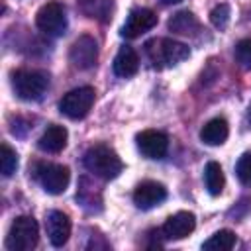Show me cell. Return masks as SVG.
<instances>
[{"label":"cell","mask_w":251,"mask_h":251,"mask_svg":"<svg viewBox=\"0 0 251 251\" xmlns=\"http://www.w3.org/2000/svg\"><path fill=\"white\" fill-rule=\"evenodd\" d=\"M235 241H237V237L231 229H220L210 239H206L202 243V249H206V251H229L235 245Z\"/></svg>","instance_id":"ffe728a7"},{"label":"cell","mask_w":251,"mask_h":251,"mask_svg":"<svg viewBox=\"0 0 251 251\" xmlns=\"http://www.w3.org/2000/svg\"><path fill=\"white\" fill-rule=\"evenodd\" d=\"M67 139H69V133L63 126H57V124H51L47 126V129L41 133L39 141H37V147L45 153H59L65 149L67 145Z\"/></svg>","instance_id":"5bb4252c"},{"label":"cell","mask_w":251,"mask_h":251,"mask_svg":"<svg viewBox=\"0 0 251 251\" xmlns=\"http://www.w3.org/2000/svg\"><path fill=\"white\" fill-rule=\"evenodd\" d=\"M80 12L96 22H110L112 18V10H114V2L112 0H76Z\"/></svg>","instance_id":"e0dca14e"},{"label":"cell","mask_w":251,"mask_h":251,"mask_svg":"<svg viewBox=\"0 0 251 251\" xmlns=\"http://www.w3.org/2000/svg\"><path fill=\"white\" fill-rule=\"evenodd\" d=\"M139 69V57L137 53L129 47V45H124L120 47L116 59H114V73L122 78H127V76H133Z\"/></svg>","instance_id":"2e32d148"},{"label":"cell","mask_w":251,"mask_h":251,"mask_svg":"<svg viewBox=\"0 0 251 251\" xmlns=\"http://www.w3.org/2000/svg\"><path fill=\"white\" fill-rule=\"evenodd\" d=\"M194 227H196V216L192 212H176L165 220L161 233L165 239L176 241V239L188 237L194 231Z\"/></svg>","instance_id":"8fae6325"},{"label":"cell","mask_w":251,"mask_h":251,"mask_svg":"<svg viewBox=\"0 0 251 251\" xmlns=\"http://www.w3.org/2000/svg\"><path fill=\"white\" fill-rule=\"evenodd\" d=\"M235 173L241 184L251 186V153H243L235 165Z\"/></svg>","instance_id":"7402d4cb"},{"label":"cell","mask_w":251,"mask_h":251,"mask_svg":"<svg viewBox=\"0 0 251 251\" xmlns=\"http://www.w3.org/2000/svg\"><path fill=\"white\" fill-rule=\"evenodd\" d=\"M35 25L45 35H51V37L63 35L67 29V14H65L63 4H59V2L43 4L35 14Z\"/></svg>","instance_id":"52a82bcc"},{"label":"cell","mask_w":251,"mask_h":251,"mask_svg":"<svg viewBox=\"0 0 251 251\" xmlns=\"http://www.w3.org/2000/svg\"><path fill=\"white\" fill-rule=\"evenodd\" d=\"M235 59L243 69H251V39H241L235 45Z\"/></svg>","instance_id":"cb8c5ba5"},{"label":"cell","mask_w":251,"mask_h":251,"mask_svg":"<svg viewBox=\"0 0 251 251\" xmlns=\"http://www.w3.org/2000/svg\"><path fill=\"white\" fill-rule=\"evenodd\" d=\"M204 182H206V188L212 196H220L224 192V186H226V176H224V171L220 167V163L216 161H210L204 169Z\"/></svg>","instance_id":"d6986e66"},{"label":"cell","mask_w":251,"mask_h":251,"mask_svg":"<svg viewBox=\"0 0 251 251\" xmlns=\"http://www.w3.org/2000/svg\"><path fill=\"white\" fill-rule=\"evenodd\" d=\"M227 135H229V126H227L226 118H212L200 129V139L206 145H222V143H226Z\"/></svg>","instance_id":"9a60e30c"},{"label":"cell","mask_w":251,"mask_h":251,"mask_svg":"<svg viewBox=\"0 0 251 251\" xmlns=\"http://www.w3.org/2000/svg\"><path fill=\"white\" fill-rule=\"evenodd\" d=\"M39 241V227L31 216H18L6 235V247L10 251H31Z\"/></svg>","instance_id":"277c9868"},{"label":"cell","mask_w":251,"mask_h":251,"mask_svg":"<svg viewBox=\"0 0 251 251\" xmlns=\"http://www.w3.org/2000/svg\"><path fill=\"white\" fill-rule=\"evenodd\" d=\"M178 2H180V0H163V4H165V6H171V4H178Z\"/></svg>","instance_id":"d4e9b609"},{"label":"cell","mask_w":251,"mask_h":251,"mask_svg":"<svg viewBox=\"0 0 251 251\" xmlns=\"http://www.w3.org/2000/svg\"><path fill=\"white\" fill-rule=\"evenodd\" d=\"M167 25L173 33H178V35H196L200 31V22L188 10H182V12H176L175 16H171Z\"/></svg>","instance_id":"ac0fdd59"},{"label":"cell","mask_w":251,"mask_h":251,"mask_svg":"<svg viewBox=\"0 0 251 251\" xmlns=\"http://www.w3.org/2000/svg\"><path fill=\"white\" fill-rule=\"evenodd\" d=\"M145 55H147L151 67L161 71V69L175 67L180 61L188 59L190 49L180 41H175L169 37H155L145 43Z\"/></svg>","instance_id":"6da1fadb"},{"label":"cell","mask_w":251,"mask_h":251,"mask_svg":"<svg viewBox=\"0 0 251 251\" xmlns=\"http://www.w3.org/2000/svg\"><path fill=\"white\" fill-rule=\"evenodd\" d=\"M82 163H84V169H86L88 173H92L94 176H100V178H104V180L116 178V176L122 173V169H124V163H122V159L118 157V153H116L112 147L104 145V143L92 145V147L84 153Z\"/></svg>","instance_id":"7a4b0ae2"},{"label":"cell","mask_w":251,"mask_h":251,"mask_svg":"<svg viewBox=\"0 0 251 251\" xmlns=\"http://www.w3.org/2000/svg\"><path fill=\"white\" fill-rule=\"evenodd\" d=\"M247 118H249V124H251V104H249V110H247Z\"/></svg>","instance_id":"484cf974"},{"label":"cell","mask_w":251,"mask_h":251,"mask_svg":"<svg viewBox=\"0 0 251 251\" xmlns=\"http://www.w3.org/2000/svg\"><path fill=\"white\" fill-rule=\"evenodd\" d=\"M47 237L53 247H63L71 235V218L61 210H51L45 218Z\"/></svg>","instance_id":"4fadbf2b"},{"label":"cell","mask_w":251,"mask_h":251,"mask_svg":"<svg viewBox=\"0 0 251 251\" xmlns=\"http://www.w3.org/2000/svg\"><path fill=\"white\" fill-rule=\"evenodd\" d=\"M12 86L18 98L35 102L45 94L49 86V75L39 69H20L12 75Z\"/></svg>","instance_id":"3957f363"},{"label":"cell","mask_w":251,"mask_h":251,"mask_svg":"<svg viewBox=\"0 0 251 251\" xmlns=\"http://www.w3.org/2000/svg\"><path fill=\"white\" fill-rule=\"evenodd\" d=\"M94 96L96 92L92 86H78L75 90H69L59 102V112L71 120H82L90 112Z\"/></svg>","instance_id":"8992f818"},{"label":"cell","mask_w":251,"mask_h":251,"mask_svg":"<svg viewBox=\"0 0 251 251\" xmlns=\"http://www.w3.org/2000/svg\"><path fill=\"white\" fill-rule=\"evenodd\" d=\"M165 198H167V188L157 180H143L133 190V204L141 210H151L161 202H165Z\"/></svg>","instance_id":"7c38bea8"},{"label":"cell","mask_w":251,"mask_h":251,"mask_svg":"<svg viewBox=\"0 0 251 251\" xmlns=\"http://www.w3.org/2000/svg\"><path fill=\"white\" fill-rule=\"evenodd\" d=\"M137 149L147 159H163L169 151V137L157 129H143L135 135Z\"/></svg>","instance_id":"30bf717a"},{"label":"cell","mask_w":251,"mask_h":251,"mask_svg":"<svg viewBox=\"0 0 251 251\" xmlns=\"http://www.w3.org/2000/svg\"><path fill=\"white\" fill-rule=\"evenodd\" d=\"M229 6L227 4H218L212 12H210V22L214 24V27H218V29H224L226 25H227V22H229Z\"/></svg>","instance_id":"603a6c76"},{"label":"cell","mask_w":251,"mask_h":251,"mask_svg":"<svg viewBox=\"0 0 251 251\" xmlns=\"http://www.w3.org/2000/svg\"><path fill=\"white\" fill-rule=\"evenodd\" d=\"M157 25V14L149 8H135L129 12L126 24L122 25V31L120 35L126 37V39H135L139 37L141 33L153 29Z\"/></svg>","instance_id":"9c48e42d"},{"label":"cell","mask_w":251,"mask_h":251,"mask_svg":"<svg viewBox=\"0 0 251 251\" xmlns=\"http://www.w3.org/2000/svg\"><path fill=\"white\" fill-rule=\"evenodd\" d=\"M33 175L37 182L43 186V190L49 194H63L71 180L69 167L57 165V163H37L33 169Z\"/></svg>","instance_id":"5b68a950"},{"label":"cell","mask_w":251,"mask_h":251,"mask_svg":"<svg viewBox=\"0 0 251 251\" xmlns=\"http://www.w3.org/2000/svg\"><path fill=\"white\" fill-rule=\"evenodd\" d=\"M18 169V155L16 151L8 145V143H2V149H0V171L4 176H12Z\"/></svg>","instance_id":"44dd1931"},{"label":"cell","mask_w":251,"mask_h":251,"mask_svg":"<svg viewBox=\"0 0 251 251\" xmlns=\"http://www.w3.org/2000/svg\"><path fill=\"white\" fill-rule=\"evenodd\" d=\"M69 61L78 71H88L98 61V43L90 35H80L75 39L69 51Z\"/></svg>","instance_id":"ba28073f"}]
</instances>
